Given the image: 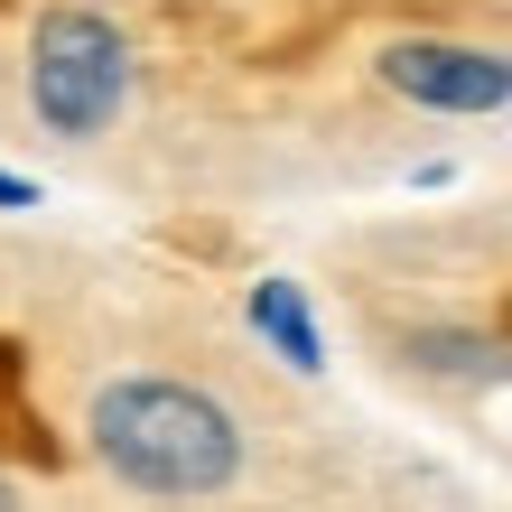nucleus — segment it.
<instances>
[{
  "label": "nucleus",
  "mask_w": 512,
  "mask_h": 512,
  "mask_svg": "<svg viewBox=\"0 0 512 512\" xmlns=\"http://www.w3.org/2000/svg\"><path fill=\"white\" fill-rule=\"evenodd\" d=\"M84 447L112 485L140 503H215L243 475V419L205 382L177 373H122L84 401Z\"/></svg>",
  "instance_id": "obj_1"
},
{
  "label": "nucleus",
  "mask_w": 512,
  "mask_h": 512,
  "mask_svg": "<svg viewBox=\"0 0 512 512\" xmlns=\"http://www.w3.org/2000/svg\"><path fill=\"white\" fill-rule=\"evenodd\" d=\"M131 103V38L103 10H47L28 28V112L56 140H94Z\"/></svg>",
  "instance_id": "obj_2"
},
{
  "label": "nucleus",
  "mask_w": 512,
  "mask_h": 512,
  "mask_svg": "<svg viewBox=\"0 0 512 512\" xmlns=\"http://www.w3.org/2000/svg\"><path fill=\"white\" fill-rule=\"evenodd\" d=\"M373 75H382V94H401L419 112H447V122H475V112L512 103V56L475 47V38H382Z\"/></svg>",
  "instance_id": "obj_3"
},
{
  "label": "nucleus",
  "mask_w": 512,
  "mask_h": 512,
  "mask_svg": "<svg viewBox=\"0 0 512 512\" xmlns=\"http://www.w3.org/2000/svg\"><path fill=\"white\" fill-rule=\"evenodd\" d=\"M243 326L280 354L289 373H326V336H317V308H308V289H298V280H252Z\"/></svg>",
  "instance_id": "obj_4"
},
{
  "label": "nucleus",
  "mask_w": 512,
  "mask_h": 512,
  "mask_svg": "<svg viewBox=\"0 0 512 512\" xmlns=\"http://www.w3.org/2000/svg\"><path fill=\"white\" fill-rule=\"evenodd\" d=\"M494 336H466V326H419V336H410V364L419 373H447V382H485L494 373Z\"/></svg>",
  "instance_id": "obj_5"
},
{
  "label": "nucleus",
  "mask_w": 512,
  "mask_h": 512,
  "mask_svg": "<svg viewBox=\"0 0 512 512\" xmlns=\"http://www.w3.org/2000/svg\"><path fill=\"white\" fill-rule=\"evenodd\" d=\"M19 205H38V187H28L19 168H0V215H19Z\"/></svg>",
  "instance_id": "obj_6"
},
{
  "label": "nucleus",
  "mask_w": 512,
  "mask_h": 512,
  "mask_svg": "<svg viewBox=\"0 0 512 512\" xmlns=\"http://www.w3.org/2000/svg\"><path fill=\"white\" fill-rule=\"evenodd\" d=\"M0 512H19V485H10V475H0Z\"/></svg>",
  "instance_id": "obj_7"
}]
</instances>
